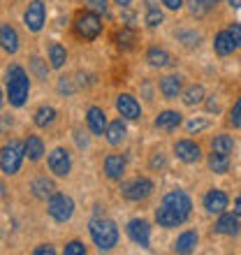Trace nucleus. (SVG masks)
Wrapping results in <instances>:
<instances>
[{
	"label": "nucleus",
	"instance_id": "nucleus-1",
	"mask_svg": "<svg viewBox=\"0 0 241 255\" xmlns=\"http://www.w3.org/2000/svg\"><path fill=\"white\" fill-rule=\"evenodd\" d=\"M30 93V79H28L26 70L21 65H9L7 70V98L12 107H23Z\"/></svg>",
	"mask_w": 241,
	"mask_h": 255
},
{
	"label": "nucleus",
	"instance_id": "nucleus-2",
	"mask_svg": "<svg viewBox=\"0 0 241 255\" xmlns=\"http://www.w3.org/2000/svg\"><path fill=\"white\" fill-rule=\"evenodd\" d=\"M88 232H91V239L100 251H112L119 244V228L109 218H93L88 223Z\"/></svg>",
	"mask_w": 241,
	"mask_h": 255
},
{
	"label": "nucleus",
	"instance_id": "nucleus-3",
	"mask_svg": "<svg viewBox=\"0 0 241 255\" xmlns=\"http://www.w3.org/2000/svg\"><path fill=\"white\" fill-rule=\"evenodd\" d=\"M72 30L79 40L93 42L95 37L102 33V19L93 9H81V12H77V16H74Z\"/></svg>",
	"mask_w": 241,
	"mask_h": 255
},
{
	"label": "nucleus",
	"instance_id": "nucleus-4",
	"mask_svg": "<svg viewBox=\"0 0 241 255\" xmlns=\"http://www.w3.org/2000/svg\"><path fill=\"white\" fill-rule=\"evenodd\" d=\"M23 158H26L23 155V141L12 139L9 144H5L2 151H0V169H2V174L14 176L21 169Z\"/></svg>",
	"mask_w": 241,
	"mask_h": 255
},
{
	"label": "nucleus",
	"instance_id": "nucleus-5",
	"mask_svg": "<svg viewBox=\"0 0 241 255\" xmlns=\"http://www.w3.org/2000/svg\"><path fill=\"white\" fill-rule=\"evenodd\" d=\"M47 211L56 223H67L74 216V200L65 193H54L47 202Z\"/></svg>",
	"mask_w": 241,
	"mask_h": 255
},
{
	"label": "nucleus",
	"instance_id": "nucleus-6",
	"mask_svg": "<svg viewBox=\"0 0 241 255\" xmlns=\"http://www.w3.org/2000/svg\"><path fill=\"white\" fill-rule=\"evenodd\" d=\"M120 193H123V197L130 200V202H144L148 195L153 193V181L146 179V176H137V179H132V181L123 183Z\"/></svg>",
	"mask_w": 241,
	"mask_h": 255
},
{
	"label": "nucleus",
	"instance_id": "nucleus-7",
	"mask_svg": "<svg viewBox=\"0 0 241 255\" xmlns=\"http://www.w3.org/2000/svg\"><path fill=\"white\" fill-rule=\"evenodd\" d=\"M162 204H165V207H169V209H174L183 221H188V218H190V211H193V200H190V197H188V193H183V190H169V193L162 197Z\"/></svg>",
	"mask_w": 241,
	"mask_h": 255
},
{
	"label": "nucleus",
	"instance_id": "nucleus-8",
	"mask_svg": "<svg viewBox=\"0 0 241 255\" xmlns=\"http://www.w3.org/2000/svg\"><path fill=\"white\" fill-rule=\"evenodd\" d=\"M47 162H49L51 174L60 176V179H63V176H67V174H70V169H72V158H70V151H67V148H63V146L54 148V151L49 153Z\"/></svg>",
	"mask_w": 241,
	"mask_h": 255
},
{
	"label": "nucleus",
	"instance_id": "nucleus-9",
	"mask_svg": "<svg viewBox=\"0 0 241 255\" xmlns=\"http://www.w3.org/2000/svg\"><path fill=\"white\" fill-rule=\"evenodd\" d=\"M116 112H119L120 119H125V121H139L141 119L139 100L130 93H120L119 98H116Z\"/></svg>",
	"mask_w": 241,
	"mask_h": 255
},
{
	"label": "nucleus",
	"instance_id": "nucleus-10",
	"mask_svg": "<svg viewBox=\"0 0 241 255\" xmlns=\"http://www.w3.org/2000/svg\"><path fill=\"white\" fill-rule=\"evenodd\" d=\"M23 21H26V28L33 30V33H40L44 28V21H47V7L42 0H33L28 5L26 14H23Z\"/></svg>",
	"mask_w": 241,
	"mask_h": 255
},
{
	"label": "nucleus",
	"instance_id": "nucleus-11",
	"mask_svg": "<svg viewBox=\"0 0 241 255\" xmlns=\"http://www.w3.org/2000/svg\"><path fill=\"white\" fill-rule=\"evenodd\" d=\"M125 230H127V237H130L137 246L148 249V244H151V225H148L144 218H132V221L127 223Z\"/></svg>",
	"mask_w": 241,
	"mask_h": 255
},
{
	"label": "nucleus",
	"instance_id": "nucleus-12",
	"mask_svg": "<svg viewBox=\"0 0 241 255\" xmlns=\"http://www.w3.org/2000/svg\"><path fill=\"white\" fill-rule=\"evenodd\" d=\"M174 153L181 162H186V165H193V162H200L202 160V148L200 144H195L190 139H179L174 144Z\"/></svg>",
	"mask_w": 241,
	"mask_h": 255
},
{
	"label": "nucleus",
	"instance_id": "nucleus-13",
	"mask_svg": "<svg viewBox=\"0 0 241 255\" xmlns=\"http://www.w3.org/2000/svg\"><path fill=\"white\" fill-rule=\"evenodd\" d=\"M202 204H204V209H207L209 214H223L225 209H228V204H230V197L223 190H218V188H211L207 195H204V200H202Z\"/></svg>",
	"mask_w": 241,
	"mask_h": 255
},
{
	"label": "nucleus",
	"instance_id": "nucleus-14",
	"mask_svg": "<svg viewBox=\"0 0 241 255\" xmlns=\"http://www.w3.org/2000/svg\"><path fill=\"white\" fill-rule=\"evenodd\" d=\"M214 230L218 232V235H225V237L239 235V230H241L239 216L237 214H225V211H223V214H218V221H216Z\"/></svg>",
	"mask_w": 241,
	"mask_h": 255
},
{
	"label": "nucleus",
	"instance_id": "nucleus-15",
	"mask_svg": "<svg viewBox=\"0 0 241 255\" xmlns=\"http://www.w3.org/2000/svg\"><path fill=\"white\" fill-rule=\"evenodd\" d=\"M105 174L112 181H120L123 174H125V158L120 153H109L105 158Z\"/></svg>",
	"mask_w": 241,
	"mask_h": 255
},
{
	"label": "nucleus",
	"instance_id": "nucleus-16",
	"mask_svg": "<svg viewBox=\"0 0 241 255\" xmlns=\"http://www.w3.org/2000/svg\"><path fill=\"white\" fill-rule=\"evenodd\" d=\"M183 88V77L181 74H167L160 79V93L165 100H176Z\"/></svg>",
	"mask_w": 241,
	"mask_h": 255
},
{
	"label": "nucleus",
	"instance_id": "nucleus-17",
	"mask_svg": "<svg viewBox=\"0 0 241 255\" xmlns=\"http://www.w3.org/2000/svg\"><path fill=\"white\" fill-rule=\"evenodd\" d=\"M0 47L5 49L7 54H16V51H19V33H16V28L9 26V23H2V26H0Z\"/></svg>",
	"mask_w": 241,
	"mask_h": 255
},
{
	"label": "nucleus",
	"instance_id": "nucleus-18",
	"mask_svg": "<svg viewBox=\"0 0 241 255\" xmlns=\"http://www.w3.org/2000/svg\"><path fill=\"white\" fill-rule=\"evenodd\" d=\"M86 123H88V130L93 134H105V130H107V114L100 107H88Z\"/></svg>",
	"mask_w": 241,
	"mask_h": 255
},
{
	"label": "nucleus",
	"instance_id": "nucleus-19",
	"mask_svg": "<svg viewBox=\"0 0 241 255\" xmlns=\"http://www.w3.org/2000/svg\"><path fill=\"white\" fill-rule=\"evenodd\" d=\"M114 42H116V47H119L120 51H132L134 44L139 42V35H137L134 28L125 26V28H120L119 33L114 35Z\"/></svg>",
	"mask_w": 241,
	"mask_h": 255
},
{
	"label": "nucleus",
	"instance_id": "nucleus-20",
	"mask_svg": "<svg viewBox=\"0 0 241 255\" xmlns=\"http://www.w3.org/2000/svg\"><path fill=\"white\" fill-rule=\"evenodd\" d=\"M155 221H158V225L160 228H179V225H183V218H181L179 214H176L174 209H169L162 204L160 209H155Z\"/></svg>",
	"mask_w": 241,
	"mask_h": 255
},
{
	"label": "nucleus",
	"instance_id": "nucleus-21",
	"mask_svg": "<svg viewBox=\"0 0 241 255\" xmlns=\"http://www.w3.org/2000/svg\"><path fill=\"white\" fill-rule=\"evenodd\" d=\"M23 155L33 162H37L44 155V141L40 134H28V139L23 141Z\"/></svg>",
	"mask_w": 241,
	"mask_h": 255
},
{
	"label": "nucleus",
	"instance_id": "nucleus-22",
	"mask_svg": "<svg viewBox=\"0 0 241 255\" xmlns=\"http://www.w3.org/2000/svg\"><path fill=\"white\" fill-rule=\"evenodd\" d=\"M125 134H127V128H125V123L120 121V119L107 123L105 137H107V141L112 144V146H119V144H123V141H125Z\"/></svg>",
	"mask_w": 241,
	"mask_h": 255
},
{
	"label": "nucleus",
	"instance_id": "nucleus-23",
	"mask_svg": "<svg viewBox=\"0 0 241 255\" xmlns=\"http://www.w3.org/2000/svg\"><path fill=\"white\" fill-rule=\"evenodd\" d=\"M197 242H200L197 232H195V230H188V232H183V235L176 237L174 253H193V251L197 249Z\"/></svg>",
	"mask_w": 241,
	"mask_h": 255
},
{
	"label": "nucleus",
	"instance_id": "nucleus-24",
	"mask_svg": "<svg viewBox=\"0 0 241 255\" xmlns=\"http://www.w3.org/2000/svg\"><path fill=\"white\" fill-rule=\"evenodd\" d=\"M30 190H33V195L37 200H47V197H51V195L56 193V186L47 176H37V179H33V183H30Z\"/></svg>",
	"mask_w": 241,
	"mask_h": 255
},
{
	"label": "nucleus",
	"instance_id": "nucleus-25",
	"mask_svg": "<svg viewBox=\"0 0 241 255\" xmlns=\"http://www.w3.org/2000/svg\"><path fill=\"white\" fill-rule=\"evenodd\" d=\"M214 49H216V54H218V56H230L232 51H235L237 44H235V40H232L230 30H221V33L216 35Z\"/></svg>",
	"mask_w": 241,
	"mask_h": 255
},
{
	"label": "nucleus",
	"instance_id": "nucleus-26",
	"mask_svg": "<svg viewBox=\"0 0 241 255\" xmlns=\"http://www.w3.org/2000/svg\"><path fill=\"white\" fill-rule=\"evenodd\" d=\"M146 61L148 65H153V67H169L172 65V56H169V51H165V49L160 47H151L146 51Z\"/></svg>",
	"mask_w": 241,
	"mask_h": 255
},
{
	"label": "nucleus",
	"instance_id": "nucleus-27",
	"mask_svg": "<svg viewBox=\"0 0 241 255\" xmlns=\"http://www.w3.org/2000/svg\"><path fill=\"white\" fill-rule=\"evenodd\" d=\"M181 114L179 112H172V109H167V112H162V114H158V119H155V128L158 130H176V128L181 126Z\"/></svg>",
	"mask_w": 241,
	"mask_h": 255
},
{
	"label": "nucleus",
	"instance_id": "nucleus-28",
	"mask_svg": "<svg viewBox=\"0 0 241 255\" xmlns=\"http://www.w3.org/2000/svg\"><path fill=\"white\" fill-rule=\"evenodd\" d=\"M67 61V51L63 44L58 42H51L49 44V67H54V70H60V67L65 65Z\"/></svg>",
	"mask_w": 241,
	"mask_h": 255
},
{
	"label": "nucleus",
	"instance_id": "nucleus-29",
	"mask_svg": "<svg viewBox=\"0 0 241 255\" xmlns=\"http://www.w3.org/2000/svg\"><path fill=\"white\" fill-rule=\"evenodd\" d=\"M54 121H56V109L49 107V105H42L33 114V123L37 128H49V126H54Z\"/></svg>",
	"mask_w": 241,
	"mask_h": 255
},
{
	"label": "nucleus",
	"instance_id": "nucleus-30",
	"mask_svg": "<svg viewBox=\"0 0 241 255\" xmlns=\"http://www.w3.org/2000/svg\"><path fill=\"white\" fill-rule=\"evenodd\" d=\"M232 148H235V139L230 134H216L214 139H211V151H216V153L230 155Z\"/></svg>",
	"mask_w": 241,
	"mask_h": 255
},
{
	"label": "nucleus",
	"instance_id": "nucleus-31",
	"mask_svg": "<svg viewBox=\"0 0 241 255\" xmlns=\"http://www.w3.org/2000/svg\"><path fill=\"white\" fill-rule=\"evenodd\" d=\"M207 165L211 172H216V174H225L230 169V155H223V153H216L214 151V153L209 155Z\"/></svg>",
	"mask_w": 241,
	"mask_h": 255
},
{
	"label": "nucleus",
	"instance_id": "nucleus-32",
	"mask_svg": "<svg viewBox=\"0 0 241 255\" xmlns=\"http://www.w3.org/2000/svg\"><path fill=\"white\" fill-rule=\"evenodd\" d=\"M202 100H204V86L202 84H193V86H188L183 91V102H186L188 107H195Z\"/></svg>",
	"mask_w": 241,
	"mask_h": 255
},
{
	"label": "nucleus",
	"instance_id": "nucleus-33",
	"mask_svg": "<svg viewBox=\"0 0 241 255\" xmlns=\"http://www.w3.org/2000/svg\"><path fill=\"white\" fill-rule=\"evenodd\" d=\"M146 26H151V28H155V26H160L162 23V12H160V7L155 5L153 0H148V5H146Z\"/></svg>",
	"mask_w": 241,
	"mask_h": 255
},
{
	"label": "nucleus",
	"instance_id": "nucleus-34",
	"mask_svg": "<svg viewBox=\"0 0 241 255\" xmlns=\"http://www.w3.org/2000/svg\"><path fill=\"white\" fill-rule=\"evenodd\" d=\"M176 37H179L186 47H197V44H200V35L193 33V30H179V33H176Z\"/></svg>",
	"mask_w": 241,
	"mask_h": 255
},
{
	"label": "nucleus",
	"instance_id": "nucleus-35",
	"mask_svg": "<svg viewBox=\"0 0 241 255\" xmlns=\"http://www.w3.org/2000/svg\"><path fill=\"white\" fill-rule=\"evenodd\" d=\"M30 67H33V72L37 74V79H47V74H49L47 61H42V58H37V56H35L33 61H30Z\"/></svg>",
	"mask_w": 241,
	"mask_h": 255
},
{
	"label": "nucleus",
	"instance_id": "nucleus-36",
	"mask_svg": "<svg viewBox=\"0 0 241 255\" xmlns=\"http://www.w3.org/2000/svg\"><path fill=\"white\" fill-rule=\"evenodd\" d=\"M228 123L232 128H241V98L232 105V109H230V116H228Z\"/></svg>",
	"mask_w": 241,
	"mask_h": 255
},
{
	"label": "nucleus",
	"instance_id": "nucleus-37",
	"mask_svg": "<svg viewBox=\"0 0 241 255\" xmlns=\"http://www.w3.org/2000/svg\"><path fill=\"white\" fill-rule=\"evenodd\" d=\"M86 5H88V9H93L95 14H105L109 9L107 0H86Z\"/></svg>",
	"mask_w": 241,
	"mask_h": 255
},
{
	"label": "nucleus",
	"instance_id": "nucleus-38",
	"mask_svg": "<svg viewBox=\"0 0 241 255\" xmlns=\"http://www.w3.org/2000/svg\"><path fill=\"white\" fill-rule=\"evenodd\" d=\"M65 255H86V246L81 242H70L65 246Z\"/></svg>",
	"mask_w": 241,
	"mask_h": 255
},
{
	"label": "nucleus",
	"instance_id": "nucleus-39",
	"mask_svg": "<svg viewBox=\"0 0 241 255\" xmlns=\"http://www.w3.org/2000/svg\"><path fill=\"white\" fill-rule=\"evenodd\" d=\"M58 91H60V93H65V95H70V93H74V91H77V86L72 84V79H70V77H60Z\"/></svg>",
	"mask_w": 241,
	"mask_h": 255
},
{
	"label": "nucleus",
	"instance_id": "nucleus-40",
	"mask_svg": "<svg viewBox=\"0 0 241 255\" xmlns=\"http://www.w3.org/2000/svg\"><path fill=\"white\" fill-rule=\"evenodd\" d=\"M188 132H200V130H204V128H209V121H204V119H193V121L186 123Z\"/></svg>",
	"mask_w": 241,
	"mask_h": 255
},
{
	"label": "nucleus",
	"instance_id": "nucleus-41",
	"mask_svg": "<svg viewBox=\"0 0 241 255\" xmlns=\"http://www.w3.org/2000/svg\"><path fill=\"white\" fill-rule=\"evenodd\" d=\"M190 14H193V16H204V14H207V7L202 5L200 0H190Z\"/></svg>",
	"mask_w": 241,
	"mask_h": 255
},
{
	"label": "nucleus",
	"instance_id": "nucleus-42",
	"mask_svg": "<svg viewBox=\"0 0 241 255\" xmlns=\"http://www.w3.org/2000/svg\"><path fill=\"white\" fill-rule=\"evenodd\" d=\"M230 35H232V40H235L237 49L241 47V23H232L230 26Z\"/></svg>",
	"mask_w": 241,
	"mask_h": 255
},
{
	"label": "nucleus",
	"instance_id": "nucleus-43",
	"mask_svg": "<svg viewBox=\"0 0 241 255\" xmlns=\"http://www.w3.org/2000/svg\"><path fill=\"white\" fill-rule=\"evenodd\" d=\"M35 255H54L56 249L51 246V244H42V246H37V249H33Z\"/></svg>",
	"mask_w": 241,
	"mask_h": 255
},
{
	"label": "nucleus",
	"instance_id": "nucleus-44",
	"mask_svg": "<svg viewBox=\"0 0 241 255\" xmlns=\"http://www.w3.org/2000/svg\"><path fill=\"white\" fill-rule=\"evenodd\" d=\"M162 5L167 9H181L183 7V0H162Z\"/></svg>",
	"mask_w": 241,
	"mask_h": 255
},
{
	"label": "nucleus",
	"instance_id": "nucleus-45",
	"mask_svg": "<svg viewBox=\"0 0 241 255\" xmlns=\"http://www.w3.org/2000/svg\"><path fill=\"white\" fill-rule=\"evenodd\" d=\"M151 167H165V158H162V155H153V160H151Z\"/></svg>",
	"mask_w": 241,
	"mask_h": 255
},
{
	"label": "nucleus",
	"instance_id": "nucleus-46",
	"mask_svg": "<svg viewBox=\"0 0 241 255\" xmlns=\"http://www.w3.org/2000/svg\"><path fill=\"white\" fill-rule=\"evenodd\" d=\"M200 2H202L204 7H207V12H209V9H211V7H216L218 2H221V0H200Z\"/></svg>",
	"mask_w": 241,
	"mask_h": 255
},
{
	"label": "nucleus",
	"instance_id": "nucleus-47",
	"mask_svg": "<svg viewBox=\"0 0 241 255\" xmlns=\"http://www.w3.org/2000/svg\"><path fill=\"white\" fill-rule=\"evenodd\" d=\"M235 214L241 218V193L237 195V200H235Z\"/></svg>",
	"mask_w": 241,
	"mask_h": 255
},
{
	"label": "nucleus",
	"instance_id": "nucleus-48",
	"mask_svg": "<svg viewBox=\"0 0 241 255\" xmlns=\"http://www.w3.org/2000/svg\"><path fill=\"white\" fill-rule=\"evenodd\" d=\"M114 2H116V5H119V7H127V5H130V2H132V0H114Z\"/></svg>",
	"mask_w": 241,
	"mask_h": 255
},
{
	"label": "nucleus",
	"instance_id": "nucleus-49",
	"mask_svg": "<svg viewBox=\"0 0 241 255\" xmlns=\"http://www.w3.org/2000/svg\"><path fill=\"white\" fill-rule=\"evenodd\" d=\"M230 5H232V7H241V0H230Z\"/></svg>",
	"mask_w": 241,
	"mask_h": 255
},
{
	"label": "nucleus",
	"instance_id": "nucleus-50",
	"mask_svg": "<svg viewBox=\"0 0 241 255\" xmlns=\"http://www.w3.org/2000/svg\"><path fill=\"white\" fill-rule=\"evenodd\" d=\"M2 105H5V95H2V91H0V109H2Z\"/></svg>",
	"mask_w": 241,
	"mask_h": 255
}]
</instances>
